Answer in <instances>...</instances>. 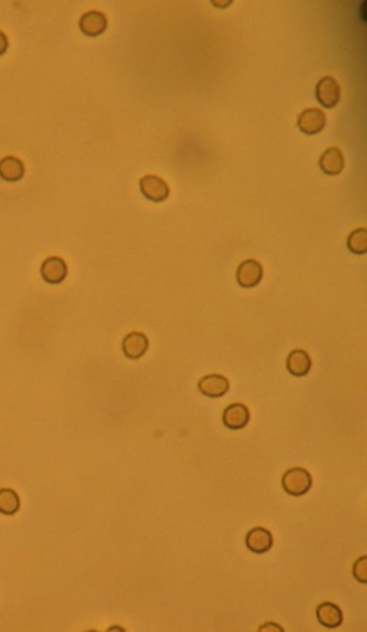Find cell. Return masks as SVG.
<instances>
[{"label": "cell", "instance_id": "6da1fadb", "mask_svg": "<svg viewBox=\"0 0 367 632\" xmlns=\"http://www.w3.org/2000/svg\"><path fill=\"white\" fill-rule=\"evenodd\" d=\"M282 482L286 493L291 496L300 497L311 490L313 480L311 474L305 468H293L284 473Z\"/></svg>", "mask_w": 367, "mask_h": 632}, {"label": "cell", "instance_id": "7a4b0ae2", "mask_svg": "<svg viewBox=\"0 0 367 632\" xmlns=\"http://www.w3.org/2000/svg\"><path fill=\"white\" fill-rule=\"evenodd\" d=\"M139 186L144 198L156 203L166 200L170 193L168 184L161 177L154 175H148L142 177L139 182Z\"/></svg>", "mask_w": 367, "mask_h": 632}, {"label": "cell", "instance_id": "3957f363", "mask_svg": "<svg viewBox=\"0 0 367 632\" xmlns=\"http://www.w3.org/2000/svg\"><path fill=\"white\" fill-rule=\"evenodd\" d=\"M316 97L323 107H335L341 98L339 84L331 76L323 77L317 83Z\"/></svg>", "mask_w": 367, "mask_h": 632}, {"label": "cell", "instance_id": "277c9868", "mask_svg": "<svg viewBox=\"0 0 367 632\" xmlns=\"http://www.w3.org/2000/svg\"><path fill=\"white\" fill-rule=\"evenodd\" d=\"M264 276V269L260 263L248 259L241 263L237 270V281L244 288L257 286Z\"/></svg>", "mask_w": 367, "mask_h": 632}, {"label": "cell", "instance_id": "5b68a950", "mask_svg": "<svg viewBox=\"0 0 367 632\" xmlns=\"http://www.w3.org/2000/svg\"><path fill=\"white\" fill-rule=\"evenodd\" d=\"M327 118L325 112L317 108H311L302 112L298 119L299 130L308 135H315L325 129Z\"/></svg>", "mask_w": 367, "mask_h": 632}, {"label": "cell", "instance_id": "8992f818", "mask_svg": "<svg viewBox=\"0 0 367 632\" xmlns=\"http://www.w3.org/2000/svg\"><path fill=\"white\" fill-rule=\"evenodd\" d=\"M43 280L49 284L61 283L68 275V266L65 261L58 256H51L43 261L40 267Z\"/></svg>", "mask_w": 367, "mask_h": 632}, {"label": "cell", "instance_id": "52a82bcc", "mask_svg": "<svg viewBox=\"0 0 367 632\" xmlns=\"http://www.w3.org/2000/svg\"><path fill=\"white\" fill-rule=\"evenodd\" d=\"M108 27L105 14L96 10L84 13L79 20V28L85 36L96 37L102 35Z\"/></svg>", "mask_w": 367, "mask_h": 632}, {"label": "cell", "instance_id": "ba28073f", "mask_svg": "<svg viewBox=\"0 0 367 632\" xmlns=\"http://www.w3.org/2000/svg\"><path fill=\"white\" fill-rule=\"evenodd\" d=\"M246 544L253 553L263 554L269 552L273 545V538L264 527H255L246 535Z\"/></svg>", "mask_w": 367, "mask_h": 632}, {"label": "cell", "instance_id": "9c48e42d", "mask_svg": "<svg viewBox=\"0 0 367 632\" xmlns=\"http://www.w3.org/2000/svg\"><path fill=\"white\" fill-rule=\"evenodd\" d=\"M228 379L221 374H212L202 378L198 383L200 392L210 398L224 396L230 389Z\"/></svg>", "mask_w": 367, "mask_h": 632}, {"label": "cell", "instance_id": "30bf717a", "mask_svg": "<svg viewBox=\"0 0 367 632\" xmlns=\"http://www.w3.org/2000/svg\"><path fill=\"white\" fill-rule=\"evenodd\" d=\"M148 346L146 335L143 333L135 331L125 336L122 343V349L124 355L128 359L137 360L146 353Z\"/></svg>", "mask_w": 367, "mask_h": 632}, {"label": "cell", "instance_id": "8fae6325", "mask_svg": "<svg viewBox=\"0 0 367 632\" xmlns=\"http://www.w3.org/2000/svg\"><path fill=\"white\" fill-rule=\"evenodd\" d=\"M250 414L248 407L241 403L229 405L224 411L223 421L224 425L232 430L244 429L249 423Z\"/></svg>", "mask_w": 367, "mask_h": 632}, {"label": "cell", "instance_id": "7c38bea8", "mask_svg": "<svg viewBox=\"0 0 367 632\" xmlns=\"http://www.w3.org/2000/svg\"><path fill=\"white\" fill-rule=\"evenodd\" d=\"M316 615L319 624L329 629L337 628L343 622L342 611L339 606L330 602L319 604Z\"/></svg>", "mask_w": 367, "mask_h": 632}, {"label": "cell", "instance_id": "4fadbf2b", "mask_svg": "<svg viewBox=\"0 0 367 632\" xmlns=\"http://www.w3.org/2000/svg\"><path fill=\"white\" fill-rule=\"evenodd\" d=\"M345 165L344 157L338 147H331L321 155L319 166L321 170L330 176L341 174Z\"/></svg>", "mask_w": 367, "mask_h": 632}, {"label": "cell", "instance_id": "5bb4252c", "mask_svg": "<svg viewBox=\"0 0 367 632\" xmlns=\"http://www.w3.org/2000/svg\"><path fill=\"white\" fill-rule=\"evenodd\" d=\"M24 163L17 157L7 156L0 160V178L8 182H17L25 176Z\"/></svg>", "mask_w": 367, "mask_h": 632}, {"label": "cell", "instance_id": "9a60e30c", "mask_svg": "<svg viewBox=\"0 0 367 632\" xmlns=\"http://www.w3.org/2000/svg\"><path fill=\"white\" fill-rule=\"evenodd\" d=\"M311 357L302 349L292 351L287 359V367L291 374L296 377L307 375L311 369Z\"/></svg>", "mask_w": 367, "mask_h": 632}, {"label": "cell", "instance_id": "2e32d148", "mask_svg": "<svg viewBox=\"0 0 367 632\" xmlns=\"http://www.w3.org/2000/svg\"><path fill=\"white\" fill-rule=\"evenodd\" d=\"M20 508L17 493L10 489H0V513L6 516L15 514Z\"/></svg>", "mask_w": 367, "mask_h": 632}, {"label": "cell", "instance_id": "e0dca14e", "mask_svg": "<svg viewBox=\"0 0 367 632\" xmlns=\"http://www.w3.org/2000/svg\"><path fill=\"white\" fill-rule=\"evenodd\" d=\"M348 246L352 254H365L367 251V231L364 228H359L352 231L348 240Z\"/></svg>", "mask_w": 367, "mask_h": 632}, {"label": "cell", "instance_id": "ac0fdd59", "mask_svg": "<svg viewBox=\"0 0 367 632\" xmlns=\"http://www.w3.org/2000/svg\"><path fill=\"white\" fill-rule=\"evenodd\" d=\"M353 576L355 579L361 583L367 582V558L366 556L359 557L353 565Z\"/></svg>", "mask_w": 367, "mask_h": 632}, {"label": "cell", "instance_id": "d6986e66", "mask_svg": "<svg viewBox=\"0 0 367 632\" xmlns=\"http://www.w3.org/2000/svg\"><path fill=\"white\" fill-rule=\"evenodd\" d=\"M9 48V40L6 34L0 30V56L3 55Z\"/></svg>", "mask_w": 367, "mask_h": 632}, {"label": "cell", "instance_id": "ffe728a7", "mask_svg": "<svg viewBox=\"0 0 367 632\" xmlns=\"http://www.w3.org/2000/svg\"><path fill=\"white\" fill-rule=\"evenodd\" d=\"M259 631H284V629L279 624L273 622H268L262 625L258 629Z\"/></svg>", "mask_w": 367, "mask_h": 632}]
</instances>
